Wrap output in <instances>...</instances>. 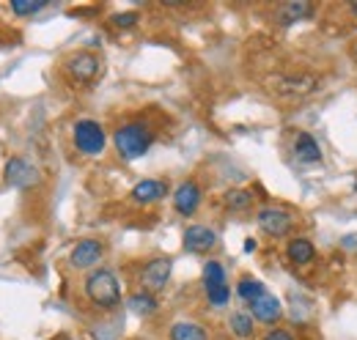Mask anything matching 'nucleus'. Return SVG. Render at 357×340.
Segmentation results:
<instances>
[{"instance_id": "obj_1", "label": "nucleus", "mask_w": 357, "mask_h": 340, "mask_svg": "<svg viewBox=\"0 0 357 340\" xmlns=\"http://www.w3.org/2000/svg\"><path fill=\"white\" fill-rule=\"evenodd\" d=\"M113 143H116L119 157L127 160V162H132V160H140L151 148L154 132H151L149 124H143V121H127V124H121V127L113 132Z\"/></svg>"}, {"instance_id": "obj_2", "label": "nucleus", "mask_w": 357, "mask_h": 340, "mask_svg": "<svg viewBox=\"0 0 357 340\" xmlns=\"http://www.w3.org/2000/svg\"><path fill=\"white\" fill-rule=\"evenodd\" d=\"M86 297H89L96 307H102V310L119 307V302H121L119 277H116L110 269H93L89 277H86Z\"/></svg>"}, {"instance_id": "obj_3", "label": "nucleus", "mask_w": 357, "mask_h": 340, "mask_svg": "<svg viewBox=\"0 0 357 340\" xmlns=\"http://www.w3.org/2000/svg\"><path fill=\"white\" fill-rule=\"evenodd\" d=\"M72 140H75V148L83 154V157H99L107 146V134L99 121L93 118H80L75 121L72 127Z\"/></svg>"}, {"instance_id": "obj_4", "label": "nucleus", "mask_w": 357, "mask_h": 340, "mask_svg": "<svg viewBox=\"0 0 357 340\" xmlns=\"http://www.w3.org/2000/svg\"><path fill=\"white\" fill-rule=\"evenodd\" d=\"M272 91L283 99H305L319 91V77L316 75H278L269 80Z\"/></svg>"}, {"instance_id": "obj_5", "label": "nucleus", "mask_w": 357, "mask_h": 340, "mask_svg": "<svg viewBox=\"0 0 357 340\" xmlns=\"http://www.w3.org/2000/svg\"><path fill=\"white\" fill-rule=\"evenodd\" d=\"M256 222H259V228H261L267 236H272V239H283V236H289V231L294 228V217L286 212V209H278V206H264V209H259Z\"/></svg>"}, {"instance_id": "obj_6", "label": "nucleus", "mask_w": 357, "mask_h": 340, "mask_svg": "<svg viewBox=\"0 0 357 340\" xmlns=\"http://www.w3.org/2000/svg\"><path fill=\"white\" fill-rule=\"evenodd\" d=\"M171 272H174V261L171 258L149 261L146 269H143V291H149V294L162 291L168 286V280H171Z\"/></svg>"}, {"instance_id": "obj_7", "label": "nucleus", "mask_w": 357, "mask_h": 340, "mask_svg": "<svg viewBox=\"0 0 357 340\" xmlns=\"http://www.w3.org/2000/svg\"><path fill=\"white\" fill-rule=\"evenodd\" d=\"M66 72L72 80L77 83H91L96 80V75L102 72V61L93 55V52H75L69 61H66Z\"/></svg>"}, {"instance_id": "obj_8", "label": "nucleus", "mask_w": 357, "mask_h": 340, "mask_svg": "<svg viewBox=\"0 0 357 340\" xmlns=\"http://www.w3.org/2000/svg\"><path fill=\"white\" fill-rule=\"evenodd\" d=\"M6 181L11 187H20V190H28V187H36L39 184V170L33 168L31 162H25L22 157H11L6 162Z\"/></svg>"}, {"instance_id": "obj_9", "label": "nucleus", "mask_w": 357, "mask_h": 340, "mask_svg": "<svg viewBox=\"0 0 357 340\" xmlns=\"http://www.w3.org/2000/svg\"><path fill=\"white\" fill-rule=\"evenodd\" d=\"M201 198H204V192H201V187H198V181H181L176 187V192H174V209H176L181 217H192V214L198 212V206H201Z\"/></svg>"}, {"instance_id": "obj_10", "label": "nucleus", "mask_w": 357, "mask_h": 340, "mask_svg": "<svg viewBox=\"0 0 357 340\" xmlns=\"http://www.w3.org/2000/svg\"><path fill=\"white\" fill-rule=\"evenodd\" d=\"M102 255H105V245L99 239H80L69 255V263L75 269H91L102 261Z\"/></svg>"}, {"instance_id": "obj_11", "label": "nucleus", "mask_w": 357, "mask_h": 340, "mask_svg": "<svg viewBox=\"0 0 357 340\" xmlns=\"http://www.w3.org/2000/svg\"><path fill=\"white\" fill-rule=\"evenodd\" d=\"M218 247V233L206 225H190L184 231V250L187 253H209Z\"/></svg>"}, {"instance_id": "obj_12", "label": "nucleus", "mask_w": 357, "mask_h": 340, "mask_svg": "<svg viewBox=\"0 0 357 340\" xmlns=\"http://www.w3.org/2000/svg\"><path fill=\"white\" fill-rule=\"evenodd\" d=\"M130 198H132V203H137V206H151V203L168 198V184L160 181V178H143V181H137L132 187Z\"/></svg>"}, {"instance_id": "obj_13", "label": "nucleus", "mask_w": 357, "mask_h": 340, "mask_svg": "<svg viewBox=\"0 0 357 340\" xmlns=\"http://www.w3.org/2000/svg\"><path fill=\"white\" fill-rule=\"evenodd\" d=\"M250 316L256 321H261V324H278L283 318V304H280L278 297H272L269 291H264L256 302H250Z\"/></svg>"}, {"instance_id": "obj_14", "label": "nucleus", "mask_w": 357, "mask_h": 340, "mask_svg": "<svg viewBox=\"0 0 357 340\" xmlns=\"http://www.w3.org/2000/svg\"><path fill=\"white\" fill-rule=\"evenodd\" d=\"M294 157H297L303 165H316V162H321V148H319V143H316V137H313L311 132H300V134L294 137Z\"/></svg>"}, {"instance_id": "obj_15", "label": "nucleus", "mask_w": 357, "mask_h": 340, "mask_svg": "<svg viewBox=\"0 0 357 340\" xmlns=\"http://www.w3.org/2000/svg\"><path fill=\"white\" fill-rule=\"evenodd\" d=\"M313 14V3L308 0H289L278 8V22L280 25H294V22H303Z\"/></svg>"}, {"instance_id": "obj_16", "label": "nucleus", "mask_w": 357, "mask_h": 340, "mask_svg": "<svg viewBox=\"0 0 357 340\" xmlns=\"http://www.w3.org/2000/svg\"><path fill=\"white\" fill-rule=\"evenodd\" d=\"M286 258L294 263V266H308L313 258H316V247H313L311 239L305 236H297L286 245Z\"/></svg>"}, {"instance_id": "obj_17", "label": "nucleus", "mask_w": 357, "mask_h": 340, "mask_svg": "<svg viewBox=\"0 0 357 340\" xmlns=\"http://www.w3.org/2000/svg\"><path fill=\"white\" fill-rule=\"evenodd\" d=\"M228 327H231L234 338L250 340V338H253V330H256V318H253L250 313H242V310H236V313H231V318H228Z\"/></svg>"}, {"instance_id": "obj_18", "label": "nucleus", "mask_w": 357, "mask_h": 340, "mask_svg": "<svg viewBox=\"0 0 357 340\" xmlns=\"http://www.w3.org/2000/svg\"><path fill=\"white\" fill-rule=\"evenodd\" d=\"M171 340H209V335L195 321H176L171 327Z\"/></svg>"}, {"instance_id": "obj_19", "label": "nucleus", "mask_w": 357, "mask_h": 340, "mask_svg": "<svg viewBox=\"0 0 357 340\" xmlns=\"http://www.w3.org/2000/svg\"><path fill=\"white\" fill-rule=\"evenodd\" d=\"M127 307H130L132 313H137V316H154L160 304H157V297H154V294L137 291V294H132V297L127 299Z\"/></svg>"}, {"instance_id": "obj_20", "label": "nucleus", "mask_w": 357, "mask_h": 340, "mask_svg": "<svg viewBox=\"0 0 357 340\" xmlns=\"http://www.w3.org/2000/svg\"><path fill=\"white\" fill-rule=\"evenodd\" d=\"M253 192L250 190H228L225 192V206L231 212H250L253 209Z\"/></svg>"}, {"instance_id": "obj_21", "label": "nucleus", "mask_w": 357, "mask_h": 340, "mask_svg": "<svg viewBox=\"0 0 357 340\" xmlns=\"http://www.w3.org/2000/svg\"><path fill=\"white\" fill-rule=\"evenodd\" d=\"M264 291H267V288H264V283H261V280H256V277H242V280H239V286H236L239 299H245L248 304H250V302H256Z\"/></svg>"}, {"instance_id": "obj_22", "label": "nucleus", "mask_w": 357, "mask_h": 340, "mask_svg": "<svg viewBox=\"0 0 357 340\" xmlns=\"http://www.w3.org/2000/svg\"><path fill=\"white\" fill-rule=\"evenodd\" d=\"M225 283V269L220 261H206L204 263V288H212V286H223Z\"/></svg>"}, {"instance_id": "obj_23", "label": "nucleus", "mask_w": 357, "mask_h": 340, "mask_svg": "<svg viewBox=\"0 0 357 340\" xmlns=\"http://www.w3.org/2000/svg\"><path fill=\"white\" fill-rule=\"evenodd\" d=\"M42 8H47V0H11V11L17 17H33Z\"/></svg>"}, {"instance_id": "obj_24", "label": "nucleus", "mask_w": 357, "mask_h": 340, "mask_svg": "<svg viewBox=\"0 0 357 340\" xmlns=\"http://www.w3.org/2000/svg\"><path fill=\"white\" fill-rule=\"evenodd\" d=\"M206 299H209V304H212V307H225V304H228V299H231V288H228V283L206 288Z\"/></svg>"}, {"instance_id": "obj_25", "label": "nucleus", "mask_w": 357, "mask_h": 340, "mask_svg": "<svg viewBox=\"0 0 357 340\" xmlns=\"http://www.w3.org/2000/svg\"><path fill=\"white\" fill-rule=\"evenodd\" d=\"M137 20H140L137 11H121V14L113 17V25H116V28H132Z\"/></svg>"}, {"instance_id": "obj_26", "label": "nucleus", "mask_w": 357, "mask_h": 340, "mask_svg": "<svg viewBox=\"0 0 357 340\" xmlns=\"http://www.w3.org/2000/svg\"><path fill=\"white\" fill-rule=\"evenodd\" d=\"M264 340H294L286 330H269L267 335H264Z\"/></svg>"}, {"instance_id": "obj_27", "label": "nucleus", "mask_w": 357, "mask_h": 340, "mask_svg": "<svg viewBox=\"0 0 357 340\" xmlns=\"http://www.w3.org/2000/svg\"><path fill=\"white\" fill-rule=\"evenodd\" d=\"M256 250V239H245V253H253Z\"/></svg>"}, {"instance_id": "obj_28", "label": "nucleus", "mask_w": 357, "mask_h": 340, "mask_svg": "<svg viewBox=\"0 0 357 340\" xmlns=\"http://www.w3.org/2000/svg\"><path fill=\"white\" fill-rule=\"evenodd\" d=\"M352 11H357V0H355V3H352Z\"/></svg>"}, {"instance_id": "obj_29", "label": "nucleus", "mask_w": 357, "mask_h": 340, "mask_svg": "<svg viewBox=\"0 0 357 340\" xmlns=\"http://www.w3.org/2000/svg\"><path fill=\"white\" fill-rule=\"evenodd\" d=\"M355 55H357V52H355Z\"/></svg>"}]
</instances>
